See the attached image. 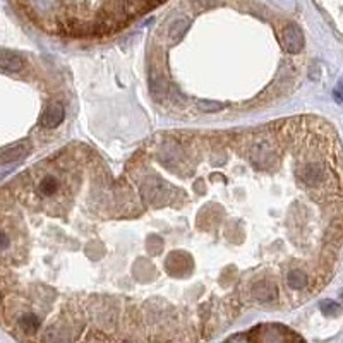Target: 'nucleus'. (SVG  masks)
<instances>
[{
	"instance_id": "obj_10",
	"label": "nucleus",
	"mask_w": 343,
	"mask_h": 343,
	"mask_svg": "<svg viewBox=\"0 0 343 343\" xmlns=\"http://www.w3.org/2000/svg\"><path fill=\"white\" fill-rule=\"evenodd\" d=\"M218 0H196V4H199V6H203V7H208V6H213V4H216Z\"/></svg>"
},
{
	"instance_id": "obj_9",
	"label": "nucleus",
	"mask_w": 343,
	"mask_h": 343,
	"mask_svg": "<svg viewBox=\"0 0 343 343\" xmlns=\"http://www.w3.org/2000/svg\"><path fill=\"white\" fill-rule=\"evenodd\" d=\"M321 309H323V311L326 312V314H329V316H331L333 312H335V314H338V312H340V307H338L335 302H328V301L321 304Z\"/></svg>"
},
{
	"instance_id": "obj_4",
	"label": "nucleus",
	"mask_w": 343,
	"mask_h": 343,
	"mask_svg": "<svg viewBox=\"0 0 343 343\" xmlns=\"http://www.w3.org/2000/svg\"><path fill=\"white\" fill-rule=\"evenodd\" d=\"M23 66H24V62H23V59H21L19 55L9 54L7 50L2 52V69L6 72L19 71V69H23Z\"/></svg>"
},
{
	"instance_id": "obj_8",
	"label": "nucleus",
	"mask_w": 343,
	"mask_h": 343,
	"mask_svg": "<svg viewBox=\"0 0 343 343\" xmlns=\"http://www.w3.org/2000/svg\"><path fill=\"white\" fill-rule=\"evenodd\" d=\"M227 105L225 103H218V102H210V100H199L198 102V108L201 112H218L221 108H225Z\"/></svg>"
},
{
	"instance_id": "obj_6",
	"label": "nucleus",
	"mask_w": 343,
	"mask_h": 343,
	"mask_svg": "<svg viewBox=\"0 0 343 343\" xmlns=\"http://www.w3.org/2000/svg\"><path fill=\"white\" fill-rule=\"evenodd\" d=\"M17 324H19V328L23 329V331H36L38 328H40V319H38V316L34 314H23L17 321Z\"/></svg>"
},
{
	"instance_id": "obj_7",
	"label": "nucleus",
	"mask_w": 343,
	"mask_h": 343,
	"mask_svg": "<svg viewBox=\"0 0 343 343\" xmlns=\"http://www.w3.org/2000/svg\"><path fill=\"white\" fill-rule=\"evenodd\" d=\"M189 28V21L184 19V17H180V19H177L175 23L170 26V31H168V36H170V40H180L182 36H184V33L187 31Z\"/></svg>"
},
{
	"instance_id": "obj_5",
	"label": "nucleus",
	"mask_w": 343,
	"mask_h": 343,
	"mask_svg": "<svg viewBox=\"0 0 343 343\" xmlns=\"http://www.w3.org/2000/svg\"><path fill=\"white\" fill-rule=\"evenodd\" d=\"M57 189H59V182L52 175H45L40 180V184H38V192H40L43 198H48L52 194H55Z\"/></svg>"
},
{
	"instance_id": "obj_2",
	"label": "nucleus",
	"mask_w": 343,
	"mask_h": 343,
	"mask_svg": "<svg viewBox=\"0 0 343 343\" xmlns=\"http://www.w3.org/2000/svg\"><path fill=\"white\" fill-rule=\"evenodd\" d=\"M28 150H29L28 142H16V144H12V146L4 148V151H2V163L7 165V163H11V162H16V160L24 158V156L28 155Z\"/></svg>"
},
{
	"instance_id": "obj_1",
	"label": "nucleus",
	"mask_w": 343,
	"mask_h": 343,
	"mask_svg": "<svg viewBox=\"0 0 343 343\" xmlns=\"http://www.w3.org/2000/svg\"><path fill=\"white\" fill-rule=\"evenodd\" d=\"M64 117H66V112H64V107L59 105V103H54L43 112L41 115V125L45 127H57L59 124H62Z\"/></svg>"
},
{
	"instance_id": "obj_3",
	"label": "nucleus",
	"mask_w": 343,
	"mask_h": 343,
	"mask_svg": "<svg viewBox=\"0 0 343 343\" xmlns=\"http://www.w3.org/2000/svg\"><path fill=\"white\" fill-rule=\"evenodd\" d=\"M302 43H304V38H302L301 29H299L297 26H290V28H286L285 45H286V50H288L290 54H297V52L302 48Z\"/></svg>"
}]
</instances>
